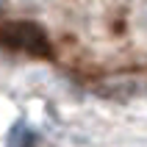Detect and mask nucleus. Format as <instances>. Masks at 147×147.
<instances>
[{"instance_id":"1","label":"nucleus","mask_w":147,"mask_h":147,"mask_svg":"<svg viewBox=\"0 0 147 147\" xmlns=\"http://www.w3.org/2000/svg\"><path fill=\"white\" fill-rule=\"evenodd\" d=\"M0 42L20 50V53H28L33 58H50L53 56V45H50L47 33L42 31L36 22H28V20H14V22L0 25Z\"/></svg>"}]
</instances>
